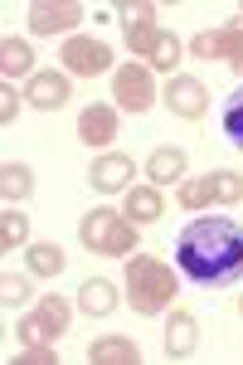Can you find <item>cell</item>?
I'll return each instance as SVG.
<instances>
[{
	"mask_svg": "<svg viewBox=\"0 0 243 365\" xmlns=\"http://www.w3.org/2000/svg\"><path fill=\"white\" fill-rule=\"evenodd\" d=\"M195 346H200V322H195V312H175V317L165 322V356L185 361V356H195Z\"/></svg>",
	"mask_w": 243,
	"mask_h": 365,
	"instance_id": "cell-15",
	"label": "cell"
},
{
	"mask_svg": "<svg viewBox=\"0 0 243 365\" xmlns=\"http://www.w3.org/2000/svg\"><path fill=\"white\" fill-rule=\"evenodd\" d=\"M78 239H83V249L103 253V258H127V253L136 249V225L122 215V210L98 205V210H88V215H83Z\"/></svg>",
	"mask_w": 243,
	"mask_h": 365,
	"instance_id": "cell-3",
	"label": "cell"
},
{
	"mask_svg": "<svg viewBox=\"0 0 243 365\" xmlns=\"http://www.w3.org/2000/svg\"><path fill=\"white\" fill-rule=\"evenodd\" d=\"M0 195H5V205L10 200H29L34 195V170L20 166V161H5V170H0Z\"/></svg>",
	"mask_w": 243,
	"mask_h": 365,
	"instance_id": "cell-20",
	"label": "cell"
},
{
	"mask_svg": "<svg viewBox=\"0 0 243 365\" xmlns=\"http://www.w3.org/2000/svg\"><path fill=\"white\" fill-rule=\"evenodd\" d=\"M0 68H5V83L20 78V73H39V68H34L29 39H5V44H0Z\"/></svg>",
	"mask_w": 243,
	"mask_h": 365,
	"instance_id": "cell-19",
	"label": "cell"
},
{
	"mask_svg": "<svg viewBox=\"0 0 243 365\" xmlns=\"http://www.w3.org/2000/svg\"><path fill=\"white\" fill-rule=\"evenodd\" d=\"M68 322H73V307H68V297H44L39 307L29 312V317H20V327H15V336L25 341V346H39V341H58L63 331H68Z\"/></svg>",
	"mask_w": 243,
	"mask_h": 365,
	"instance_id": "cell-4",
	"label": "cell"
},
{
	"mask_svg": "<svg viewBox=\"0 0 243 365\" xmlns=\"http://www.w3.org/2000/svg\"><path fill=\"white\" fill-rule=\"evenodd\" d=\"M239 25H243V10H239Z\"/></svg>",
	"mask_w": 243,
	"mask_h": 365,
	"instance_id": "cell-30",
	"label": "cell"
},
{
	"mask_svg": "<svg viewBox=\"0 0 243 365\" xmlns=\"http://www.w3.org/2000/svg\"><path fill=\"white\" fill-rule=\"evenodd\" d=\"M88 361L93 365H136L141 361V346L127 341V336H103V341L88 346Z\"/></svg>",
	"mask_w": 243,
	"mask_h": 365,
	"instance_id": "cell-18",
	"label": "cell"
},
{
	"mask_svg": "<svg viewBox=\"0 0 243 365\" xmlns=\"http://www.w3.org/2000/svg\"><path fill=\"white\" fill-rule=\"evenodd\" d=\"M219 122H224L229 146H239V151H243V83L229 93V103H224V117H219Z\"/></svg>",
	"mask_w": 243,
	"mask_h": 365,
	"instance_id": "cell-24",
	"label": "cell"
},
{
	"mask_svg": "<svg viewBox=\"0 0 243 365\" xmlns=\"http://www.w3.org/2000/svg\"><path fill=\"white\" fill-rule=\"evenodd\" d=\"M122 20H127V49L132 54H156V44L165 39V29L156 25V10L151 5H122Z\"/></svg>",
	"mask_w": 243,
	"mask_h": 365,
	"instance_id": "cell-8",
	"label": "cell"
},
{
	"mask_svg": "<svg viewBox=\"0 0 243 365\" xmlns=\"http://www.w3.org/2000/svg\"><path fill=\"white\" fill-rule=\"evenodd\" d=\"M0 297H5L10 307H25V302H29V278H10V273H5V282H0Z\"/></svg>",
	"mask_w": 243,
	"mask_h": 365,
	"instance_id": "cell-28",
	"label": "cell"
},
{
	"mask_svg": "<svg viewBox=\"0 0 243 365\" xmlns=\"http://www.w3.org/2000/svg\"><path fill=\"white\" fill-rule=\"evenodd\" d=\"M175 273L165 268L156 253H132L127 258V307L136 317H161L175 302Z\"/></svg>",
	"mask_w": 243,
	"mask_h": 365,
	"instance_id": "cell-2",
	"label": "cell"
},
{
	"mask_svg": "<svg viewBox=\"0 0 243 365\" xmlns=\"http://www.w3.org/2000/svg\"><path fill=\"white\" fill-rule=\"evenodd\" d=\"M83 25V5L78 0H39L29 5V29L34 34H63V29Z\"/></svg>",
	"mask_w": 243,
	"mask_h": 365,
	"instance_id": "cell-9",
	"label": "cell"
},
{
	"mask_svg": "<svg viewBox=\"0 0 243 365\" xmlns=\"http://www.w3.org/2000/svg\"><path fill=\"white\" fill-rule=\"evenodd\" d=\"M146 180L151 185H180L185 180V151L180 146H156L146 156Z\"/></svg>",
	"mask_w": 243,
	"mask_h": 365,
	"instance_id": "cell-14",
	"label": "cell"
},
{
	"mask_svg": "<svg viewBox=\"0 0 243 365\" xmlns=\"http://www.w3.org/2000/svg\"><path fill=\"white\" fill-rule=\"evenodd\" d=\"M29 273H34V278H58V273H63V268H68V263H63V249H58V244H29Z\"/></svg>",
	"mask_w": 243,
	"mask_h": 365,
	"instance_id": "cell-21",
	"label": "cell"
},
{
	"mask_svg": "<svg viewBox=\"0 0 243 365\" xmlns=\"http://www.w3.org/2000/svg\"><path fill=\"white\" fill-rule=\"evenodd\" d=\"M112 103L127 108V113H146L156 108V78H151V63H127L112 73Z\"/></svg>",
	"mask_w": 243,
	"mask_h": 365,
	"instance_id": "cell-5",
	"label": "cell"
},
{
	"mask_svg": "<svg viewBox=\"0 0 243 365\" xmlns=\"http://www.w3.org/2000/svg\"><path fill=\"white\" fill-rule=\"evenodd\" d=\"M190 54L200 58V63L224 58V63H234V68L243 73V25H239V15H234L229 25L210 29V34H195V39H190Z\"/></svg>",
	"mask_w": 243,
	"mask_h": 365,
	"instance_id": "cell-6",
	"label": "cell"
},
{
	"mask_svg": "<svg viewBox=\"0 0 243 365\" xmlns=\"http://www.w3.org/2000/svg\"><path fill=\"white\" fill-rule=\"evenodd\" d=\"M15 365H58V351L49 341H39V346H25V351L15 356Z\"/></svg>",
	"mask_w": 243,
	"mask_h": 365,
	"instance_id": "cell-27",
	"label": "cell"
},
{
	"mask_svg": "<svg viewBox=\"0 0 243 365\" xmlns=\"http://www.w3.org/2000/svg\"><path fill=\"white\" fill-rule=\"evenodd\" d=\"M63 68L78 73V78H98V73H108V68H112V49L103 44V39L78 34V39L63 44Z\"/></svg>",
	"mask_w": 243,
	"mask_h": 365,
	"instance_id": "cell-7",
	"label": "cell"
},
{
	"mask_svg": "<svg viewBox=\"0 0 243 365\" xmlns=\"http://www.w3.org/2000/svg\"><path fill=\"white\" fill-rule=\"evenodd\" d=\"M78 307L88 312V317H112V312H117V282H108V278H83Z\"/></svg>",
	"mask_w": 243,
	"mask_h": 365,
	"instance_id": "cell-17",
	"label": "cell"
},
{
	"mask_svg": "<svg viewBox=\"0 0 243 365\" xmlns=\"http://www.w3.org/2000/svg\"><path fill=\"white\" fill-rule=\"evenodd\" d=\"M180 54H185V49H180V39L165 29V39L156 44V54H151V68H175V63H180Z\"/></svg>",
	"mask_w": 243,
	"mask_h": 365,
	"instance_id": "cell-26",
	"label": "cell"
},
{
	"mask_svg": "<svg viewBox=\"0 0 243 365\" xmlns=\"http://www.w3.org/2000/svg\"><path fill=\"white\" fill-rule=\"evenodd\" d=\"M175 200H180L185 210H210V205H214V195H210V180H185V185L175 190Z\"/></svg>",
	"mask_w": 243,
	"mask_h": 365,
	"instance_id": "cell-25",
	"label": "cell"
},
{
	"mask_svg": "<svg viewBox=\"0 0 243 365\" xmlns=\"http://www.w3.org/2000/svg\"><path fill=\"white\" fill-rule=\"evenodd\" d=\"M132 225H156L165 215V200H161V190L156 185H132L127 190V210H122Z\"/></svg>",
	"mask_w": 243,
	"mask_h": 365,
	"instance_id": "cell-16",
	"label": "cell"
},
{
	"mask_svg": "<svg viewBox=\"0 0 243 365\" xmlns=\"http://www.w3.org/2000/svg\"><path fill=\"white\" fill-rule=\"evenodd\" d=\"M25 239H29V220L20 215V210H10V205H5V215H0V253L25 249Z\"/></svg>",
	"mask_w": 243,
	"mask_h": 365,
	"instance_id": "cell-23",
	"label": "cell"
},
{
	"mask_svg": "<svg viewBox=\"0 0 243 365\" xmlns=\"http://www.w3.org/2000/svg\"><path fill=\"white\" fill-rule=\"evenodd\" d=\"M205 180H210L214 205H239V200H243V175H239V170H210Z\"/></svg>",
	"mask_w": 243,
	"mask_h": 365,
	"instance_id": "cell-22",
	"label": "cell"
},
{
	"mask_svg": "<svg viewBox=\"0 0 243 365\" xmlns=\"http://www.w3.org/2000/svg\"><path fill=\"white\" fill-rule=\"evenodd\" d=\"M175 263L190 282L210 292L243 282V225H234L229 215H200L175 234Z\"/></svg>",
	"mask_w": 243,
	"mask_h": 365,
	"instance_id": "cell-1",
	"label": "cell"
},
{
	"mask_svg": "<svg viewBox=\"0 0 243 365\" xmlns=\"http://www.w3.org/2000/svg\"><path fill=\"white\" fill-rule=\"evenodd\" d=\"M25 103H29V108H39V113H58V108L68 103V73H58V68H39V73H29Z\"/></svg>",
	"mask_w": 243,
	"mask_h": 365,
	"instance_id": "cell-11",
	"label": "cell"
},
{
	"mask_svg": "<svg viewBox=\"0 0 243 365\" xmlns=\"http://www.w3.org/2000/svg\"><path fill=\"white\" fill-rule=\"evenodd\" d=\"M117 108L112 103H88L83 108V117H78V137H83V146H112L117 141Z\"/></svg>",
	"mask_w": 243,
	"mask_h": 365,
	"instance_id": "cell-13",
	"label": "cell"
},
{
	"mask_svg": "<svg viewBox=\"0 0 243 365\" xmlns=\"http://www.w3.org/2000/svg\"><path fill=\"white\" fill-rule=\"evenodd\" d=\"M165 108L175 117H185V122H200L205 108H210V88L200 78H170L165 83Z\"/></svg>",
	"mask_w": 243,
	"mask_h": 365,
	"instance_id": "cell-12",
	"label": "cell"
},
{
	"mask_svg": "<svg viewBox=\"0 0 243 365\" xmlns=\"http://www.w3.org/2000/svg\"><path fill=\"white\" fill-rule=\"evenodd\" d=\"M20 108H25V98H20V93H15V88L5 83V88H0V122H5V127H10V122H15V117H20Z\"/></svg>",
	"mask_w": 243,
	"mask_h": 365,
	"instance_id": "cell-29",
	"label": "cell"
},
{
	"mask_svg": "<svg viewBox=\"0 0 243 365\" xmlns=\"http://www.w3.org/2000/svg\"><path fill=\"white\" fill-rule=\"evenodd\" d=\"M88 180L103 195H122V190H132V180H136V161L132 156H117V151H103L93 161V170H88Z\"/></svg>",
	"mask_w": 243,
	"mask_h": 365,
	"instance_id": "cell-10",
	"label": "cell"
}]
</instances>
